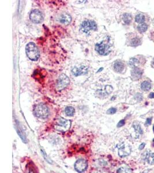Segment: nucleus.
<instances>
[{
	"mask_svg": "<svg viewBox=\"0 0 154 173\" xmlns=\"http://www.w3.org/2000/svg\"><path fill=\"white\" fill-rule=\"evenodd\" d=\"M146 20V16L144 15L142 13H139L135 17V21L136 22L140 23V24H143Z\"/></svg>",
	"mask_w": 154,
	"mask_h": 173,
	"instance_id": "obj_18",
	"label": "nucleus"
},
{
	"mask_svg": "<svg viewBox=\"0 0 154 173\" xmlns=\"http://www.w3.org/2000/svg\"><path fill=\"white\" fill-rule=\"evenodd\" d=\"M27 57L32 61H37L39 58V51L36 44L33 42L28 43L26 47Z\"/></svg>",
	"mask_w": 154,
	"mask_h": 173,
	"instance_id": "obj_1",
	"label": "nucleus"
},
{
	"mask_svg": "<svg viewBox=\"0 0 154 173\" xmlns=\"http://www.w3.org/2000/svg\"></svg>",
	"mask_w": 154,
	"mask_h": 173,
	"instance_id": "obj_36",
	"label": "nucleus"
},
{
	"mask_svg": "<svg viewBox=\"0 0 154 173\" xmlns=\"http://www.w3.org/2000/svg\"><path fill=\"white\" fill-rule=\"evenodd\" d=\"M151 122H152V118H148V119L146 120V125H150L151 124Z\"/></svg>",
	"mask_w": 154,
	"mask_h": 173,
	"instance_id": "obj_28",
	"label": "nucleus"
},
{
	"mask_svg": "<svg viewBox=\"0 0 154 173\" xmlns=\"http://www.w3.org/2000/svg\"><path fill=\"white\" fill-rule=\"evenodd\" d=\"M30 19L34 23L39 24L43 21V17L41 12H40L38 9H35L31 12Z\"/></svg>",
	"mask_w": 154,
	"mask_h": 173,
	"instance_id": "obj_9",
	"label": "nucleus"
},
{
	"mask_svg": "<svg viewBox=\"0 0 154 173\" xmlns=\"http://www.w3.org/2000/svg\"><path fill=\"white\" fill-rule=\"evenodd\" d=\"M145 145H146V144H145V143H142V144L140 145L139 147V149H140V150H142V149H143L144 148V147H145Z\"/></svg>",
	"mask_w": 154,
	"mask_h": 173,
	"instance_id": "obj_29",
	"label": "nucleus"
},
{
	"mask_svg": "<svg viewBox=\"0 0 154 173\" xmlns=\"http://www.w3.org/2000/svg\"><path fill=\"white\" fill-rule=\"evenodd\" d=\"M117 111V109L116 108H114V107H112V108H109L108 111H107V113L108 114H115Z\"/></svg>",
	"mask_w": 154,
	"mask_h": 173,
	"instance_id": "obj_25",
	"label": "nucleus"
},
{
	"mask_svg": "<svg viewBox=\"0 0 154 173\" xmlns=\"http://www.w3.org/2000/svg\"><path fill=\"white\" fill-rule=\"evenodd\" d=\"M88 167V162L83 159H79L76 161L75 165V169L78 173L84 172Z\"/></svg>",
	"mask_w": 154,
	"mask_h": 173,
	"instance_id": "obj_10",
	"label": "nucleus"
},
{
	"mask_svg": "<svg viewBox=\"0 0 154 173\" xmlns=\"http://www.w3.org/2000/svg\"><path fill=\"white\" fill-rule=\"evenodd\" d=\"M117 173H132V172L129 168L121 167L117 170Z\"/></svg>",
	"mask_w": 154,
	"mask_h": 173,
	"instance_id": "obj_24",
	"label": "nucleus"
},
{
	"mask_svg": "<svg viewBox=\"0 0 154 173\" xmlns=\"http://www.w3.org/2000/svg\"><path fill=\"white\" fill-rule=\"evenodd\" d=\"M113 91V87L110 85H105L101 88V89L98 90L96 91V94L98 98L101 99H103L109 95Z\"/></svg>",
	"mask_w": 154,
	"mask_h": 173,
	"instance_id": "obj_7",
	"label": "nucleus"
},
{
	"mask_svg": "<svg viewBox=\"0 0 154 173\" xmlns=\"http://www.w3.org/2000/svg\"><path fill=\"white\" fill-rule=\"evenodd\" d=\"M143 159L150 165H154V154L151 151H146L142 156Z\"/></svg>",
	"mask_w": 154,
	"mask_h": 173,
	"instance_id": "obj_12",
	"label": "nucleus"
},
{
	"mask_svg": "<svg viewBox=\"0 0 154 173\" xmlns=\"http://www.w3.org/2000/svg\"><path fill=\"white\" fill-rule=\"evenodd\" d=\"M70 83L69 78L65 74H61L57 82V87L58 90H62L66 88Z\"/></svg>",
	"mask_w": 154,
	"mask_h": 173,
	"instance_id": "obj_6",
	"label": "nucleus"
},
{
	"mask_svg": "<svg viewBox=\"0 0 154 173\" xmlns=\"http://www.w3.org/2000/svg\"><path fill=\"white\" fill-rule=\"evenodd\" d=\"M35 115L42 119H45L49 115V110L46 105L43 104H39L35 106L34 109Z\"/></svg>",
	"mask_w": 154,
	"mask_h": 173,
	"instance_id": "obj_2",
	"label": "nucleus"
},
{
	"mask_svg": "<svg viewBox=\"0 0 154 173\" xmlns=\"http://www.w3.org/2000/svg\"><path fill=\"white\" fill-rule=\"evenodd\" d=\"M153 141H154V139H153Z\"/></svg>",
	"mask_w": 154,
	"mask_h": 173,
	"instance_id": "obj_35",
	"label": "nucleus"
},
{
	"mask_svg": "<svg viewBox=\"0 0 154 173\" xmlns=\"http://www.w3.org/2000/svg\"><path fill=\"white\" fill-rule=\"evenodd\" d=\"M80 30L85 33H88L91 30L95 31L97 30V24L94 21L85 20L81 23Z\"/></svg>",
	"mask_w": 154,
	"mask_h": 173,
	"instance_id": "obj_4",
	"label": "nucleus"
},
{
	"mask_svg": "<svg viewBox=\"0 0 154 173\" xmlns=\"http://www.w3.org/2000/svg\"><path fill=\"white\" fill-rule=\"evenodd\" d=\"M75 108L71 106L67 107L65 109V113L67 116H69V117L73 116L75 114Z\"/></svg>",
	"mask_w": 154,
	"mask_h": 173,
	"instance_id": "obj_19",
	"label": "nucleus"
},
{
	"mask_svg": "<svg viewBox=\"0 0 154 173\" xmlns=\"http://www.w3.org/2000/svg\"><path fill=\"white\" fill-rule=\"evenodd\" d=\"M122 19L125 24H129L132 21V16L129 13H124L122 16Z\"/></svg>",
	"mask_w": 154,
	"mask_h": 173,
	"instance_id": "obj_20",
	"label": "nucleus"
},
{
	"mask_svg": "<svg viewBox=\"0 0 154 173\" xmlns=\"http://www.w3.org/2000/svg\"><path fill=\"white\" fill-rule=\"evenodd\" d=\"M149 98L151 99H153L154 98V92H151L150 93V94L149 95Z\"/></svg>",
	"mask_w": 154,
	"mask_h": 173,
	"instance_id": "obj_30",
	"label": "nucleus"
},
{
	"mask_svg": "<svg viewBox=\"0 0 154 173\" xmlns=\"http://www.w3.org/2000/svg\"><path fill=\"white\" fill-rule=\"evenodd\" d=\"M88 72V68L85 66L75 67L72 69V74L75 76L85 74Z\"/></svg>",
	"mask_w": 154,
	"mask_h": 173,
	"instance_id": "obj_11",
	"label": "nucleus"
},
{
	"mask_svg": "<svg viewBox=\"0 0 154 173\" xmlns=\"http://www.w3.org/2000/svg\"><path fill=\"white\" fill-rule=\"evenodd\" d=\"M125 68V65L123 63L119 61H117L113 65V69L117 73L122 72Z\"/></svg>",
	"mask_w": 154,
	"mask_h": 173,
	"instance_id": "obj_15",
	"label": "nucleus"
},
{
	"mask_svg": "<svg viewBox=\"0 0 154 173\" xmlns=\"http://www.w3.org/2000/svg\"></svg>",
	"mask_w": 154,
	"mask_h": 173,
	"instance_id": "obj_37",
	"label": "nucleus"
},
{
	"mask_svg": "<svg viewBox=\"0 0 154 173\" xmlns=\"http://www.w3.org/2000/svg\"><path fill=\"white\" fill-rule=\"evenodd\" d=\"M125 120H121V121L118 122V124H117V127H118V128L121 127V126H123V125H125Z\"/></svg>",
	"mask_w": 154,
	"mask_h": 173,
	"instance_id": "obj_26",
	"label": "nucleus"
},
{
	"mask_svg": "<svg viewBox=\"0 0 154 173\" xmlns=\"http://www.w3.org/2000/svg\"><path fill=\"white\" fill-rule=\"evenodd\" d=\"M153 131H154V126H153Z\"/></svg>",
	"mask_w": 154,
	"mask_h": 173,
	"instance_id": "obj_34",
	"label": "nucleus"
},
{
	"mask_svg": "<svg viewBox=\"0 0 154 173\" xmlns=\"http://www.w3.org/2000/svg\"><path fill=\"white\" fill-rule=\"evenodd\" d=\"M149 173V172H144V173Z\"/></svg>",
	"mask_w": 154,
	"mask_h": 173,
	"instance_id": "obj_33",
	"label": "nucleus"
},
{
	"mask_svg": "<svg viewBox=\"0 0 154 173\" xmlns=\"http://www.w3.org/2000/svg\"><path fill=\"white\" fill-rule=\"evenodd\" d=\"M95 50L96 51L102 56H107L110 52V46L105 43L103 42L98 43L95 45Z\"/></svg>",
	"mask_w": 154,
	"mask_h": 173,
	"instance_id": "obj_5",
	"label": "nucleus"
},
{
	"mask_svg": "<svg viewBox=\"0 0 154 173\" xmlns=\"http://www.w3.org/2000/svg\"><path fill=\"white\" fill-rule=\"evenodd\" d=\"M141 88L143 91H148L151 88V84L148 81H144L141 84Z\"/></svg>",
	"mask_w": 154,
	"mask_h": 173,
	"instance_id": "obj_17",
	"label": "nucleus"
},
{
	"mask_svg": "<svg viewBox=\"0 0 154 173\" xmlns=\"http://www.w3.org/2000/svg\"><path fill=\"white\" fill-rule=\"evenodd\" d=\"M117 147L118 148V155L121 157L128 156L131 152V147L125 142L121 143Z\"/></svg>",
	"mask_w": 154,
	"mask_h": 173,
	"instance_id": "obj_8",
	"label": "nucleus"
},
{
	"mask_svg": "<svg viewBox=\"0 0 154 173\" xmlns=\"http://www.w3.org/2000/svg\"><path fill=\"white\" fill-rule=\"evenodd\" d=\"M137 30L140 33H143L146 32L147 30V29H148V25L147 24H146V23L140 24L139 26H137Z\"/></svg>",
	"mask_w": 154,
	"mask_h": 173,
	"instance_id": "obj_22",
	"label": "nucleus"
},
{
	"mask_svg": "<svg viewBox=\"0 0 154 173\" xmlns=\"http://www.w3.org/2000/svg\"><path fill=\"white\" fill-rule=\"evenodd\" d=\"M140 64V61H139V60L135 57L130 58L129 61V65L133 68H138Z\"/></svg>",
	"mask_w": 154,
	"mask_h": 173,
	"instance_id": "obj_16",
	"label": "nucleus"
},
{
	"mask_svg": "<svg viewBox=\"0 0 154 173\" xmlns=\"http://www.w3.org/2000/svg\"><path fill=\"white\" fill-rule=\"evenodd\" d=\"M143 74V70L139 68H135L131 71V76L133 80L139 79Z\"/></svg>",
	"mask_w": 154,
	"mask_h": 173,
	"instance_id": "obj_13",
	"label": "nucleus"
},
{
	"mask_svg": "<svg viewBox=\"0 0 154 173\" xmlns=\"http://www.w3.org/2000/svg\"><path fill=\"white\" fill-rule=\"evenodd\" d=\"M133 128H135V130L136 131V133H137L139 135H142L143 133V130L139 124L135 123L133 124Z\"/></svg>",
	"mask_w": 154,
	"mask_h": 173,
	"instance_id": "obj_23",
	"label": "nucleus"
},
{
	"mask_svg": "<svg viewBox=\"0 0 154 173\" xmlns=\"http://www.w3.org/2000/svg\"><path fill=\"white\" fill-rule=\"evenodd\" d=\"M29 173H34V172H33V170H30V172H29Z\"/></svg>",
	"mask_w": 154,
	"mask_h": 173,
	"instance_id": "obj_31",
	"label": "nucleus"
},
{
	"mask_svg": "<svg viewBox=\"0 0 154 173\" xmlns=\"http://www.w3.org/2000/svg\"><path fill=\"white\" fill-rule=\"evenodd\" d=\"M141 44V40L140 38H137V37H135L131 39L130 42V44L131 46H133V47H136L137 46L139 45H140Z\"/></svg>",
	"mask_w": 154,
	"mask_h": 173,
	"instance_id": "obj_21",
	"label": "nucleus"
},
{
	"mask_svg": "<svg viewBox=\"0 0 154 173\" xmlns=\"http://www.w3.org/2000/svg\"><path fill=\"white\" fill-rule=\"evenodd\" d=\"M152 63H153V64L154 65V58L153 59V62H152Z\"/></svg>",
	"mask_w": 154,
	"mask_h": 173,
	"instance_id": "obj_32",
	"label": "nucleus"
},
{
	"mask_svg": "<svg viewBox=\"0 0 154 173\" xmlns=\"http://www.w3.org/2000/svg\"><path fill=\"white\" fill-rule=\"evenodd\" d=\"M59 20L61 23L68 25L71 22L72 18L67 13H63L60 16Z\"/></svg>",
	"mask_w": 154,
	"mask_h": 173,
	"instance_id": "obj_14",
	"label": "nucleus"
},
{
	"mask_svg": "<svg viewBox=\"0 0 154 173\" xmlns=\"http://www.w3.org/2000/svg\"><path fill=\"white\" fill-rule=\"evenodd\" d=\"M71 125V122L70 121L60 117L58 118L55 121V128L58 131L64 132L69 129Z\"/></svg>",
	"mask_w": 154,
	"mask_h": 173,
	"instance_id": "obj_3",
	"label": "nucleus"
},
{
	"mask_svg": "<svg viewBox=\"0 0 154 173\" xmlns=\"http://www.w3.org/2000/svg\"><path fill=\"white\" fill-rule=\"evenodd\" d=\"M41 152H42V154H43V156L44 157V158L46 159V160H47L48 162H50V163H51V161H50V160H49V158L47 156V155H46V154H45V152L42 149V151H41Z\"/></svg>",
	"mask_w": 154,
	"mask_h": 173,
	"instance_id": "obj_27",
	"label": "nucleus"
}]
</instances>
